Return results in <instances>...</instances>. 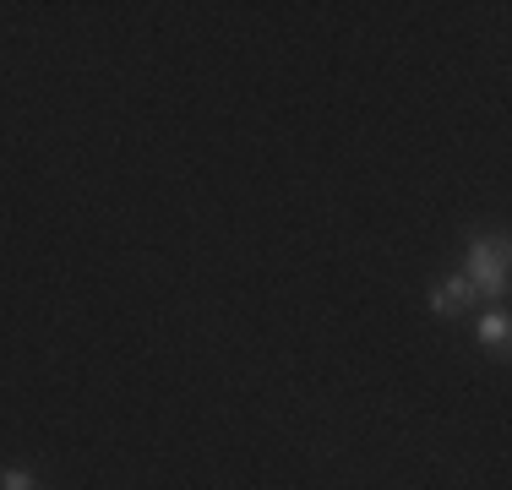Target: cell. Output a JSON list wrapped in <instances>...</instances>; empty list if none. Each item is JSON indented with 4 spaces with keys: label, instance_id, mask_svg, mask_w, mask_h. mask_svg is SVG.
I'll list each match as a JSON object with an SVG mask.
<instances>
[{
    "label": "cell",
    "instance_id": "obj_1",
    "mask_svg": "<svg viewBox=\"0 0 512 490\" xmlns=\"http://www.w3.org/2000/svg\"><path fill=\"white\" fill-rule=\"evenodd\" d=\"M463 278L474 284V294H502L507 289V240H474Z\"/></svg>",
    "mask_w": 512,
    "mask_h": 490
},
{
    "label": "cell",
    "instance_id": "obj_2",
    "mask_svg": "<svg viewBox=\"0 0 512 490\" xmlns=\"http://www.w3.org/2000/svg\"><path fill=\"white\" fill-rule=\"evenodd\" d=\"M469 300H474V284L458 273V278H447V284L431 294V311H436V316H453V311H463Z\"/></svg>",
    "mask_w": 512,
    "mask_h": 490
},
{
    "label": "cell",
    "instance_id": "obj_3",
    "mask_svg": "<svg viewBox=\"0 0 512 490\" xmlns=\"http://www.w3.org/2000/svg\"><path fill=\"white\" fill-rule=\"evenodd\" d=\"M507 333H512L507 311H491V316H480V338H485V343H496V349H502V343H507Z\"/></svg>",
    "mask_w": 512,
    "mask_h": 490
},
{
    "label": "cell",
    "instance_id": "obj_4",
    "mask_svg": "<svg viewBox=\"0 0 512 490\" xmlns=\"http://www.w3.org/2000/svg\"><path fill=\"white\" fill-rule=\"evenodd\" d=\"M0 490H33V474L28 469H6L0 474Z\"/></svg>",
    "mask_w": 512,
    "mask_h": 490
}]
</instances>
